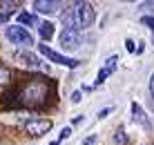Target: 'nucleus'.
Wrapping results in <instances>:
<instances>
[{"mask_svg": "<svg viewBox=\"0 0 154 145\" xmlns=\"http://www.w3.org/2000/svg\"><path fill=\"white\" fill-rule=\"evenodd\" d=\"M54 96V85L42 76H29L23 78L18 85L2 96V107H11V110H20V107H29V110H40L49 103Z\"/></svg>", "mask_w": 154, "mask_h": 145, "instance_id": "1", "label": "nucleus"}, {"mask_svg": "<svg viewBox=\"0 0 154 145\" xmlns=\"http://www.w3.org/2000/svg\"><path fill=\"white\" fill-rule=\"evenodd\" d=\"M96 18V11L89 2H74L69 9H65L60 16L65 29H72V31H81L85 27H89Z\"/></svg>", "mask_w": 154, "mask_h": 145, "instance_id": "2", "label": "nucleus"}, {"mask_svg": "<svg viewBox=\"0 0 154 145\" xmlns=\"http://www.w3.org/2000/svg\"><path fill=\"white\" fill-rule=\"evenodd\" d=\"M5 34H7V38L14 42V45H20V47H31L34 45V38H31V34L25 27L20 25H9L7 29H5Z\"/></svg>", "mask_w": 154, "mask_h": 145, "instance_id": "3", "label": "nucleus"}, {"mask_svg": "<svg viewBox=\"0 0 154 145\" xmlns=\"http://www.w3.org/2000/svg\"><path fill=\"white\" fill-rule=\"evenodd\" d=\"M38 51H40L42 56L47 58V60H51V63H58V65H65V67H72V69L81 65V60H76V58H67V56H63V54L54 51L51 47H47V45H38Z\"/></svg>", "mask_w": 154, "mask_h": 145, "instance_id": "4", "label": "nucleus"}, {"mask_svg": "<svg viewBox=\"0 0 154 145\" xmlns=\"http://www.w3.org/2000/svg\"><path fill=\"white\" fill-rule=\"evenodd\" d=\"M25 130L31 136H42V134H47L51 130V121L49 119H29L25 123Z\"/></svg>", "mask_w": 154, "mask_h": 145, "instance_id": "5", "label": "nucleus"}, {"mask_svg": "<svg viewBox=\"0 0 154 145\" xmlns=\"http://www.w3.org/2000/svg\"><path fill=\"white\" fill-rule=\"evenodd\" d=\"M81 31H72V29H63L60 34V47L65 51L69 49H76V47H81Z\"/></svg>", "mask_w": 154, "mask_h": 145, "instance_id": "6", "label": "nucleus"}, {"mask_svg": "<svg viewBox=\"0 0 154 145\" xmlns=\"http://www.w3.org/2000/svg\"><path fill=\"white\" fill-rule=\"evenodd\" d=\"M16 60H20L23 65L34 67V69H42V67H45V65L40 63V58H38V56H34L31 51H20V54H16Z\"/></svg>", "mask_w": 154, "mask_h": 145, "instance_id": "7", "label": "nucleus"}, {"mask_svg": "<svg viewBox=\"0 0 154 145\" xmlns=\"http://www.w3.org/2000/svg\"><path fill=\"white\" fill-rule=\"evenodd\" d=\"M116 65H119V56H112L107 63H105V67L98 72V76H96V85L105 83V78H107V76H112V74H114V69H116Z\"/></svg>", "mask_w": 154, "mask_h": 145, "instance_id": "8", "label": "nucleus"}, {"mask_svg": "<svg viewBox=\"0 0 154 145\" xmlns=\"http://www.w3.org/2000/svg\"><path fill=\"white\" fill-rule=\"evenodd\" d=\"M34 9L40 14H56L60 9V2H56V0H36Z\"/></svg>", "mask_w": 154, "mask_h": 145, "instance_id": "9", "label": "nucleus"}, {"mask_svg": "<svg viewBox=\"0 0 154 145\" xmlns=\"http://www.w3.org/2000/svg\"><path fill=\"white\" fill-rule=\"evenodd\" d=\"M38 34H40L42 40L54 38V25H51V23H38Z\"/></svg>", "mask_w": 154, "mask_h": 145, "instance_id": "10", "label": "nucleus"}, {"mask_svg": "<svg viewBox=\"0 0 154 145\" xmlns=\"http://www.w3.org/2000/svg\"><path fill=\"white\" fill-rule=\"evenodd\" d=\"M18 20H20V25H31V27H38V18H36L34 14H20L18 16Z\"/></svg>", "mask_w": 154, "mask_h": 145, "instance_id": "11", "label": "nucleus"}, {"mask_svg": "<svg viewBox=\"0 0 154 145\" xmlns=\"http://www.w3.org/2000/svg\"><path fill=\"white\" fill-rule=\"evenodd\" d=\"M132 114H134V121H139L141 125H147V121H145V114H143V110H141V105H136V103H132Z\"/></svg>", "mask_w": 154, "mask_h": 145, "instance_id": "12", "label": "nucleus"}, {"mask_svg": "<svg viewBox=\"0 0 154 145\" xmlns=\"http://www.w3.org/2000/svg\"><path fill=\"white\" fill-rule=\"evenodd\" d=\"M9 80H11V72H9V67H5L2 63H0V85L9 83Z\"/></svg>", "mask_w": 154, "mask_h": 145, "instance_id": "13", "label": "nucleus"}, {"mask_svg": "<svg viewBox=\"0 0 154 145\" xmlns=\"http://www.w3.org/2000/svg\"><path fill=\"white\" fill-rule=\"evenodd\" d=\"M0 7H2L5 9V14H11V11H16V9H18L20 7V2H2V5H0Z\"/></svg>", "mask_w": 154, "mask_h": 145, "instance_id": "14", "label": "nucleus"}, {"mask_svg": "<svg viewBox=\"0 0 154 145\" xmlns=\"http://www.w3.org/2000/svg\"><path fill=\"white\" fill-rule=\"evenodd\" d=\"M141 23L150 27V29H152V36H154V18H152V16H143V18H141Z\"/></svg>", "mask_w": 154, "mask_h": 145, "instance_id": "15", "label": "nucleus"}, {"mask_svg": "<svg viewBox=\"0 0 154 145\" xmlns=\"http://www.w3.org/2000/svg\"><path fill=\"white\" fill-rule=\"evenodd\" d=\"M114 141H116V143H121V145H125V132H123V130H119V132L114 134Z\"/></svg>", "mask_w": 154, "mask_h": 145, "instance_id": "16", "label": "nucleus"}, {"mask_svg": "<svg viewBox=\"0 0 154 145\" xmlns=\"http://www.w3.org/2000/svg\"><path fill=\"white\" fill-rule=\"evenodd\" d=\"M72 136V130H69V127H63V130H60V138H69Z\"/></svg>", "mask_w": 154, "mask_h": 145, "instance_id": "17", "label": "nucleus"}, {"mask_svg": "<svg viewBox=\"0 0 154 145\" xmlns=\"http://www.w3.org/2000/svg\"><path fill=\"white\" fill-rule=\"evenodd\" d=\"M150 94H152V105H154V76L150 78Z\"/></svg>", "mask_w": 154, "mask_h": 145, "instance_id": "18", "label": "nucleus"}, {"mask_svg": "<svg viewBox=\"0 0 154 145\" xmlns=\"http://www.w3.org/2000/svg\"><path fill=\"white\" fill-rule=\"evenodd\" d=\"M72 100H74V103H78V100H81V92H74L72 94Z\"/></svg>", "mask_w": 154, "mask_h": 145, "instance_id": "19", "label": "nucleus"}, {"mask_svg": "<svg viewBox=\"0 0 154 145\" xmlns=\"http://www.w3.org/2000/svg\"><path fill=\"white\" fill-rule=\"evenodd\" d=\"M125 45H127V51H134V42H132V40H127Z\"/></svg>", "mask_w": 154, "mask_h": 145, "instance_id": "20", "label": "nucleus"}, {"mask_svg": "<svg viewBox=\"0 0 154 145\" xmlns=\"http://www.w3.org/2000/svg\"><path fill=\"white\" fill-rule=\"evenodd\" d=\"M7 20H9V16H7V14H0V23H7Z\"/></svg>", "mask_w": 154, "mask_h": 145, "instance_id": "21", "label": "nucleus"}]
</instances>
